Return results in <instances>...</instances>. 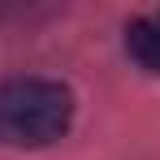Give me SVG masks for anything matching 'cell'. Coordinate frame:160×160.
Returning <instances> with one entry per match:
<instances>
[{
	"label": "cell",
	"mask_w": 160,
	"mask_h": 160,
	"mask_svg": "<svg viewBox=\"0 0 160 160\" xmlns=\"http://www.w3.org/2000/svg\"><path fill=\"white\" fill-rule=\"evenodd\" d=\"M74 95L52 78H13L0 87V143L43 147L69 130Z\"/></svg>",
	"instance_id": "obj_1"
},
{
	"label": "cell",
	"mask_w": 160,
	"mask_h": 160,
	"mask_svg": "<svg viewBox=\"0 0 160 160\" xmlns=\"http://www.w3.org/2000/svg\"><path fill=\"white\" fill-rule=\"evenodd\" d=\"M126 48H130V56L143 69L160 74V9L156 13H143L138 22L126 26Z\"/></svg>",
	"instance_id": "obj_2"
}]
</instances>
